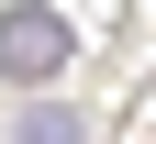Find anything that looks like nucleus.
<instances>
[{
	"label": "nucleus",
	"mask_w": 156,
	"mask_h": 144,
	"mask_svg": "<svg viewBox=\"0 0 156 144\" xmlns=\"http://www.w3.org/2000/svg\"><path fill=\"white\" fill-rule=\"evenodd\" d=\"M67 67V22H56L45 0H11V22H0V78L23 100H45V78Z\"/></svg>",
	"instance_id": "obj_1"
},
{
	"label": "nucleus",
	"mask_w": 156,
	"mask_h": 144,
	"mask_svg": "<svg viewBox=\"0 0 156 144\" xmlns=\"http://www.w3.org/2000/svg\"><path fill=\"white\" fill-rule=\"evenodd\" d=\"M11 144H89V133H78V111H67V100H23Z\"/></svg>",
	"instance_id": "obj_2"
}]
</instances>
